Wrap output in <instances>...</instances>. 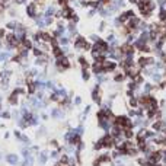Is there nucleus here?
Instances as JSON below:
<instances>
[{"instance_id": "obj_30", "label": "nucleus", "mask_w": 166, "mask_h": 166, "mask_svg": "<svg viewBox=\"0 0 166 166\" xmlns=\"http://www.w3.org/2000/svg\"><path fill=\"white\" fill-rule=\"evenodd\" d=\"M96 13H98V10H96V9H92V7H90V9L86 12V16H87V18H93Z\"/></svg>"}, {"instance_id": "obj_50", "label": "nucleus", "mask_w": 166, "mask_h": 166, "mask_svg": "<svg viewBox=\"0 0 166 166\" xmlns=\"http://www.w3.org/2000/svg\"><path fill=\"white\" fill-rule=\"evenodd\" d=\"M0 159H2V154H0Z\"/></svg>"}, {"instance_id": "obj_32", "label": "nucleus", "mask_w": 166, "mask_h": 166, "mask_svg": "<svg viewBox=\"0 0 166 166\" xmlns=\"http://www.w3.org/2000/svg\"><path fill=\"white\" fill-rule=\"evenodd\" d=\"M93 149H95V150H102V149H104V144H102V143H101V141L98 140V141H96V143H95V146H93Z\"/></svg>"}, {"instance_id": "obj_16", "label": "nucleus", "mask_w": 166, "mask_h": 166, "mask_svg": "<svg viewBox=\"0 0 166 166\" xmlns=\"http://www.w3.org/2000/svg\"><path fill=\"white\" fill-rule=\"evenodd\" d=\"M125 79H127V76H125V73H124V72L117 73V75L112 77V80H114L115 83H123V82H125Z\"/></svg>"}, {"instance_id": "obj_45", "label": "nucleus", "mask_w": 166, "mask_h": 166, "mask_svg": "<svg viewBox=\"0 0 166 166\" xmlns=\"http://www.w3.org/2000/svg\"><path fill=\"white\" fill-rule=\"evenodd\" d=\"M13 2H15V5H23L26 0H13Z\"/></svg>"}, {"instance_id": "obj_42", "label": "nucleus", "mask_w": 166, "mask_h": 166, "mask_svg": "<svg viewBox=\"0 0 166 166\" xmlns=\"http://www.w3.org/2000/svg\"><path fill=\"white\" fill-rule=\"evenodd\" d=\"M9 15H10V16H16V15H18L16 9H9Z\"/></svg>"}, {"instance_id": "obj_48", "label": "nucleus", "mask_w": 166, "mask_h": 166, "mask_svg": "<svg viewBox=\"0 0 166 166\" xmlns=\"http://www.w3.org/2000/svg\"><path fill=\"white\" fill-rule=\"evenodd\" d=\"M9 137H10V134H9V133L6 131V133H5V138H9Z\"/></svg>"}, {"instance_id": "obj_7", "label": "nucleus", "mask_w": 166, "mask_h": 166, "mask_svg": "<svg viewBox=\"0 0 166 166\" xmlns=\"http://www.w3.org/2000/svg\"><path fill=\"white\" fill-rule=\"evenodd\" d=\"M38 32H39V37H41V42L50 44V41L53 39V35H51L50 31H44V29H41V31H38Z\"/></svg>"}, {"instance_id": "obj_5", "label": "nucleus", "mask_w": 166, "mask_h": 166, "mask_svg": "<svg viewBox=\"0 0 166 166\" xmlns=\"http://www.w3.org/2000/svg\"><path fill=\"white\" fill-rule=\"evenodd\" d=\"M73 13H75V7H72L70 5L61 7V15H63V19H64V20H68V22H70V20H72Z\"/></svg>"}, {"instance_id": "obj_43", "label": "nucleus", "mask_w": 166, "mask_h": 166, "mask_svg": "<svg viewBox=\"0 0 166 166\" xmlns=\"http://www.w3.org/2000/svg\"><path fill=\"white\" fill-rule=\"evenodd\" d=\"M90 109H92V106H90V105H87V106L85 108V111H83V114H85V115H87V114L90 112Z\"/></svg>"}, {"instance_id": "obj_21", "label": "nucleus", "mask_w": 166, "mask_h": 166, "mask_svg": "<svg viewBox=\"0 0 166 166\" xmlns=\"http://www.w3.org/2000/svg\"><path fill=\"white\" fill-rule=\"evenodd\" d=\"M90 72H89V68H82V79L85 80V82H89L90 80Z\"/></svg>"}, {"instance_id": "obj_33", "label": "nucleus", "mask_w": 166, "mask_h": 166, "mask_svg": "<svg viewBox=\"0 0 166 166\" xmlns=\"http://www.w3.org/2000/svg\"><path fill=\"white\" fill-rule=\"evenodd\" d=\"M73 105H75V106H79V105H82V98H80V96H76V98L73 99Z\"/></svg>"}, {"instance_id": "obj_19", "label": "nucleus", "mask_w": 166, "mask_h": 166, "mask_svg": "<svg viewBox=\"0 0 166 166\" xmlns=\"http://www.w3.org/2000/svg\"><path fill=\"white\" fill-rule=\"evenodd\" d=\"M70 42H72V39H70L68 35H63V37L58 38V44H60L61 47H63V45H70Z\"/></svg>"}, {"instance_id": "obj_24", "label": "nucleus", "mask_w": 166, "mask_h": 166, "mask_svg": "<svg viewBox=\"0 0 166 166\" xmlns=\"http://www.w3.org/2000/svg\"><path fill=\"white\" fill-rule=\"evenodd\" d=\"M31 51H32V54H34L35 57H41V56H44V54H45V53L39 48V47H35V45H34V48H32Z\"/></svg>"}, {"instance_id": "obj_2", "label": "nucleus", "mask_w": 166, "mask_h": 166, "mask_svg": "<svg viewBox=\"0 0 166 166\" xmlns=\"http://www.w3.org/2000/svg\"><path fill=\"white\" fill-rule=\"evenodd\" d=\"M92 99L95 104H98V105H102V89H101V85H95L93 89H92Z\"/></svg>"}, {"instance_id": "obj_10", "label": "nucleus", "mask_w": 166, "mask_h": 166, "mask_svg": "<svg viewBox=\"0 0 166 166\" xmlns=\"http://www.w3.org/2000/svg\"><path fill=\"white\" fill-rule=\"evenodd\" d=\"M51 118H56V120H63V118H64V111L60 109V108L51 109Z\"/></svg>"}, {"instance_id": "obj_18", "label": "nucleus", "mask_w": 166, "mask_h": 166, "mask_svg": "<svg viewBox=\"0 0 166 166\" xmlns=\"http://www.w3.org/2000/svg\"><path fill=\"white\" fill-rule=\"evenodd\" d=\"M157 19L160 23H166V9H159L157 12Z\"/></svg>"}, {"instance_id": "obj_6", "label": "nucleus", "mask_w": 166, "mask_h": 166, "mask_svg": "<svg viewBox=\"0 0 166 166\" xmlns=\"http://www.w3.org/2000/svg\"><path fill=\"white\" fill-rule=\"evenodd\" d=\"M86 41H87V39H86L83 35H79V34H77V35L75 37V42H73L75 48L82 51V50H83V45H85V42H86Z\"/></svg>"}, {"instance_id": "obj_44", "label": "nucleus", "mask_w": 166, "mask_h": 166, "mask_svg": "<svg viewBox=\"0 0 166 166\" xmlns=\"http://www.w3.org/2000/svg\"><path fill=\"white\" fill-rule=\"evenodd\" d=\"M98 38H99V37H98V35H95V34H92V35L89 37V39H90V41H93V42H95V41H96Z\"/></svg>"}, {"instance_id": "obj_37", "label": "nucleus", "mask_w": 166, "mask_h": 166, "mask_svg": "<svg viewBox=\"0 0 166 166\" xmlns=\"http://www.w3.org/2000/svg\"><path fill=\"white\" fill-rule=\"evenodd\" d=\"M105 28H106V22L102 20V22L99 23V31H105Z\"/></svg>"}, {"instance_id": "obj_31", "label": "nucleus", "mask_w": 166, "mask_h": 166, "mask_svg": "<svg viewBox=\"0 0 166 166\" xmlns=\"http://www.w3.org/2000/svg\"><path fill=\"white\" fill-rule=\"evenodd\" d=\"M90 50H92V44H90L89 41H86L85 45H83V50H82V51H90Z\"/></svg>"}, {"instance_id": "obj_41", "label": "nucleus", "mask_w": 166, "mask_h": 166, "mask_svg": "<svg viewBox=\"0 0 166 166\" xmlns=\"http://www.w3.org/2000/svg\"><path fill=\"white\" fill-rule=\"evenodd\" d=\"M58 153H60L58 150H54V152H51V157H53V159H57V157H58Z\"/></svg>"}, {"instance_id": "obj_14", "label": "nucleus", "mask_w": 166, "mask_h": 166, "mask_svg": "<svg viewBox=\"0 0 166 166\" xmlns=\"http://www.w3.org/2000/svg\"><path fill=\"white\" fill-rule=\"evenodd\" d=\"M51 53H53V57L54 58H60V57H63L64 56V53H63V48L60 45H57V47H53L51 48Z\"/></svg>"}, {"instance_id": "obj_46", "label": "nucleus", "mask_w": 166, "mask_h": 166, "mask_svg": "<svg viewBox=\"0 0 166 166\" xmlns=\"http://www.w3.org/2000/svg\"><path fill=\"white\" fill-rule=\"evenodd\" d=\"M128 3H131V5H136L137 6V3H138V0H127Z\"/></svg>"}, {"instance_id": "obj_20", "label": "nucleus", "mask_w": 166, "mask_h": 166, "mask_svg": "<svg viewBox=\"0 0 166 166\" xmlns=\"http://www.w3.org/2000/svg\"><path fill=\"white\" fill-rule=\"evenodd\" d=\"M128 106L130 108H138V98L136 96H131V98H128Z\"/></svg>"}, {"instance_id": "obj_49", "label": "nucleus", "mask_w": 166, "mask_h": 166, "mask_svg": "<svg viewBox=\"0 0 166 166\" xmlns=\"http://www.w3.org/2000/svg\"><path fill=\"white\" fill-rule=\"evenodd\" d=\"M0 111H2V102H0Z\"/></svg>"}, {"instance_id": "obj_23", "label": "nucleus", "mask_w": 166, "mask_h": 166, "mask_svg": "<svg viewBox=\"0 0 166 166\" xmlns=\"http://www.w3.org/2000/svg\"><path fill=\"white\" fill-rule=\"evenodd\" d=\"M60 96H58V93L57 92H53V93H50V96H48V101L50 102H60Z\"/></svg>"}, {"instance_id": "obj_27", "label": "nucleus", "mask_w": 166, "mask_h": 166, "mask_svg": "<svg viewBox=\"0 0 166 166\" xmlns=\"http://www.w3.org/2000/svg\"><path fill=\"white\" fill-rule=\"evenodd\" d=\"M38 162H39L41 165H44V163L47 162V153H45V152H41V153L38 154Z\"/></svg>"}, {"instance_id": "obj_34", "label": "nucleus", "mask_w": 166, "mask_h": 166, "mask_svg": "<svg viewBox=\"0 0 166 166\" xmlns=\"http://www.w3.org/2000/svg\"><path fill=\"white\" fill-rule=\"evenodd\" d=\"M57 5L61 6V7H64V6L68 5V0H57Z\"/></svg>"}, {"instance_id": "obj_47", "label": "nucleus", "mask_w": 166, "mask_h": 166, "mask_svg": "<svg viewBox=\"0 0 166 166\" xmlns=\"http://www.w3.org/2000/svg\"><path fill=\"white\" fill-rule=\"evenodd\" d=\"M41 118L45 121V120H48V115H47V114H41Z\"/></svg>"}, {"instance_id": "obj_36", "label": "nucleus", "mask_w": 166, "mask_h": 166, "mask_svg": "<svg viewBox=\"0 0 166 166\" xmlns=\"http://www.w3.org/2000/svg\"><path fill=\"white\" fill-rule=\"evenodd\" d=\"M79 20H80V18H79V15H77V13L75 12V13H73V16H72V22H75V23H77Z\"/></svg>"}, {"instance_id": "obj_35", "label": "nucleus", "mask_w": 166, "mask_h": 166, "mask_svg": "<svg viewBox=\"0 0 166 166\" xmlns=\"http://www.w3.org/2000/svg\"><path fill=\"white\" fill-rule=\"evenodd\" d=\"M64 19H57V28H64Z\"/></svg>"}, {"instance_id": "obj_13", "label": "nucleus", "mask_w": 166, "mask_h": 166, "mask_svg": "<svg viewBox=\"0 0 166 166\" xmlns=\"http://www.w3.org/2000/svg\"><path fill=\"white\" fill-rule=\"evenodd\" d=\"M90 68H92V73L93 75H98V73H102V63H98V61H93L90 64Z\"/></svg>"}, {"instance_id": "obj_17", "label": "nucleus", "mask_w": 166, "mask_h": 166, "mask_svg": "<svg viewBox=\"0 0 166 166\" xmlns=\"http://www.w3.org/2000/svg\"><path fill=\"white\" fill-rule=\"evenodd\" d=\"M6 162L10 163V165H18L19 163V157H18V154H7L6 156Z\"/></svg>"}, {"instance_id": "obj_12", "label": "nucleus", "mask_w": 166, "mask_h": 166, "mask_svg": "<svg viewBox=\"0 0 166 166\" xmlns=\"http://www.w3.org/2000/svg\"><path fill=\"white\" fill-rule=\"evenodd\" d=\"M134 128H123V137L124 140H133L134 138Z\"/></svg>"}, {"instance_id": "obj_26", "label": "nucleus", "mask_w": 166, "mask_h": 166, "mask_svg": "<svg viewBox=\"0 0 166 166\" xmlns=\"http://www.w3.org/2000/svg\"><path fill=\"white\" fill-rule=\"evenodd\" d=\"M76 134H79V136H83V133H85V127H83V124H80V125H77L76 128H72Z\"/></svg>"}, {"instance_id": "obj_38", "label": "nucleus", "mask_w": 166, "mask_h": 166, "mask_svg": "<svg viewBox=\"0 0 166 166\" xmlns=\"http://www.w3.org/2000/svg\"><path fill=\"white\" fill-rule=\"evenodd\" d=\"M13 134H15V137H16L18 140H20V138H22V136H23V134H22L19 130H15V133H13Z\"/></svg>"}, {"instance_id": "obj_40", "label": "nucleus", "mask_w": 166, "mask_h": 166, "mask_svg": "<svg viewBox=\"0 0 166 166\" xmlns=\"http://www.w3.org/2000/svg\"><path fill=\"white\" fill-rule=\"evenodd\" d=\"M50 144H51L53 147L57 149V147H58V141H57V140H51V141H50Z\"/></svg>"}, {"instance_id": "obj_15", "label": "nucleus", "mask_w": 166, "mask_h": 166, "mask_svg": "<svg viewBox=\"0 0 166 166\" xmlns=\"http://www.w3.org/2000/svg\"><path fill=\"white\" fill-rule=\"evenodd\" d=\"M57 12V6L56 5H50L45 7V12H44V16H54Z\"/></svg>"}, {"instance_id": "obj_1", "label": "nucleus", "mask_w": 166, "mask_h": 166, "mask_svg": "<svg viewBox=\"0 0 166 166\" xmlns=\"http://www.w3.org/2000/svg\"><path fill=\"white\" fill-rule=\"evenodd\" d=\"M118 68V63L115 60H111V58H106L104 63H102V73L108 75V73H112Z\"/></svg>"}, {"instance_id": "obj_29", "label": "nucleus", "mask_w": 166, "mask_h": 166, "mask_svg": "<svg viewBox=\"0 0 166 166\" xmlns=\"http://www.w3.org/2000/svg\"><path fill=\"white\" fill-rule=\"evenodd\" d=\"M0 117L5 118V120H9V118H12V112H9V111H3V112H0Z\"/></svg>"}, {"instance_id": "obj_8", "label": "nucleus", "mask_w": 166, "mask_h": 166, "mask_svg": "<svg viewBox=\"0 0 166 166\" xmlns=\"http://www.w3.org/2000/svg\"><path fill=\"white\" fill-rule=\"evenodd\" d=\"M18 102H19V95L13 90V92L9 95V98H7V104H9V105H12V106H16V105H18Z\"/></svg>"}, {"instance_id": "obj_3", "label": "nucleus", "mask_w": 166, "mask_h": 166, "mask_svg": "<svg viewBox=\"0 0 166 166\" xmlns=\"http://www.w3.org/2000/svg\"><path fill=\"white\" fill-rule=\"evenodd\" d=\"M99 141L104 144V149H112V147H115V144H114V137H112L109 133H105V134L99 138Z\"/></svg>"}, {"instance_id": "obj_11", "label": "nucleus", "mask_w": 166, "mask_h": 166, "mask_svg": "<svg viewBox=\"0 0 166 166\" xmlns=\"http://www.w3.org/2000/svg\"><path fill=\"white\" fill-rule=\"evenodd\" d=\"M77 64H80V67H82V68H90V61H89L85 56L77 57Z\"/></svg>"}, {"instance_id": "obj_25", "label": "nucleus", "mask_w": 166, "mask_h": 166, "mask_svg": "<svg viewBox=\"0 0 166 166\" xmlns=\"http://www.w3.org/2000/svg\"><path fill=\"white\" fill-rule=\"evenodd\" d=\"M18 125H19V128H22V130H25V128H28V127H29V124H28L25 120H23L22 117L18 120Z\"/></svg>"}, {"instance_id": "obj_28", "label": "nucleus", "mask_w": 166, "mask_h": 166, "mask_svg": "<svg viewBox=\"0 0 166 166\" xmlns=\"http://www.w3.org/2000/svg\"><path fill=\"white\" fill-rule=\"evenodd\" d=\"M44 20H45V25L47 26H51L54 23V16H44Z\"/></svg>"}, {"instance_id": "obj_22", "label": "nucleus", "mask_w": 166, "mask_h": 166, "mask_svg": "<svg viewBox=\"0 0 166 166\" xmlns=\"http://www.w3.org/2000/svg\"><path fill=\"white\" fill-rule=\"evenodd\" d=\"M16 26H18V20H10V22L6 23V29H9V31H12V32L16 29Z\"/></svg>"}, {"instance_id": "obj_9", "label": "nucleus", "mask_w": 166, "mask_h": 166, "mask_svg": "<svg viewBox=\"0 0 166 166\" xmlns=\"http://www.w3.org/2000/svg\"><path fill=\"white\" fill-rule=\"evenodd\" d=\"M153 85L150 82H144L143 85H141V93H144V95H152V90H153Z\"/></svg>"}, {"instance_id": "obj_4", "label": "nucleus", "mask_w": 166, "mask_h": 166, "mask_svg": "<svg viewBox=\"0 0 166 166\" xmlns=\"http://www.w3.org/2000/svg\"><path fill=\"white\" fill-rule=\"evenodd\" d=\"M38 10H39V7H38V5L35 2L26 5V15H28L29 19H35L38 16Z\"/></svg>"}, {"instance_id": "obj_39", "label": "nucleus", "mask_w": 166, "mask_h": 166, "mask_svg": "<svg viewBox=\"0 0 166 166\" xmlns=\"http://www.w3.org/2000/svg\"><path fill=\"white\" fill-rule=\"evenodd\" d=\"M45 133H47V130H45L44 127L39 128V130H38V137H39V136H45Z\"/></svg>"}]
</instances>
